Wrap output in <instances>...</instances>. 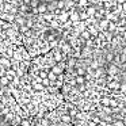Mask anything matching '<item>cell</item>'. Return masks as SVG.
<instances>
[{"label":"cell","instance_id":"obj_1","mask_svg":"<svg viewBox=\"0 0 126 126\" xmlns=\"http://www.w3.org/2000/svg\"><path fill=\"white\" fill-rule=\"evenodd\" d=\"M37 11H38L39 14H45V12L47 11V6H46V4H38V7H37Z\"/></svg>","mask_w":126,"mask_h":126},{"label":"cell","instance_id":"obj_2","mask_svg":"<svg viewBox=\"0 0 126 126\" xmlns=\"http://www.w3.org/2000/svg\"><path fill=\"white\" fill-rule=\"evenodd\" d=\"M107 73H109V75H111V76H112V75H117V73H118V68H117L115 65H111V66H110V69H109V72H107Z\"/></svg>","mask_w":126,"mask_h":126},{"label":"cell","instance_id":"obj_3","mask_svg":"<svg viewBox=\"0 0 126 126\" xmlns=\"http://www.w3.org/2000/svg\"><path fill=\"white\" fill-rule=\"evenodd\" d=\"M88 14V16H91V15H94L96 12V8L95 7H87V11H85Z\"/></svg>","mask_w":126,"mask_h":126},{"label":"cell","instance_id":"obj_4","mask_svg":"<svg viewBox=\"0 0 126 126\" xmlns=\"http://www.w3.org/2000/svg\"><path fill=\"white\" fill-rule=\"evenodd\" d=\"M84 81H85V79L83 77V75H79V76L76 77V83H77V84H84Z\"/></svg>","mask_w":126,"mask_h":126},{"label":"cell","instance_id":"obj_5","mask_svg":"<svg viewBox=\"0 0 126 126\" xmlns=\"http://www.w3.org/2000/svg\"><path fill=\"white\" fill-rule=\"evenodd\" d=\"M52 72H54V73L56 75H61V72H63V69H61L60 68V66H53V68H52Z\"/></svg>","mask_w":126,"mask_h":126},{"label":"cell","instance_id":"obj_6","mask_svg":"<svg viewBox=\"0 0 126 126\" xmlns=\"http://www.w3.org/2000/svg\"><path fill=\"white\" fill-rule=\"evenodd\" d=\"M56 77H57V75H56L54 72H47V79L49 80H53V81H54Z\"/></svg>","mask_w":126,"mask_h":126},{"label":"cell","instance_id":"obj_7","mask_svg":"<svg viewBox=\"0 0 126 126\" xmlns=\"http://www.w3.org/2000/svg\"><path fill=\"white\" fill-rule=\"evenodd\" d=\"M88 33H90V35H98V30H96L95 27H90L88 29Z\"/></svg>","mask_w":126,"mask_h":126},{"label":"cell","instance_id":"obj_8","mask_svg":"<svg viewBox=\"0 0 126 126\" xmlns=\"http://www.w3.org/2000/svg\"><path fill=\"white\" fill-rule=\"evenodd\" d=\"M8 77H0V84H1V85H7V84H8Z\"/></svg>","mask_w":126,"mask_h":126},{"label":"cell","instance_id":"obj_9","mask_svg":"<svg viewBox=\"0 0 126 126\" xmlns=\"http://www.w3.org/2000/svg\"><path fill=\"white\" fill-rule=\"evenodd\" d=\"M109 87L110 88H119V83H118V81H112V80H111L110 84H109Z\"/></svg>","mask_w":126,"mask_h":126},{"label":"cell","instance_id":"obj_10","mask_svg":"<svg viewBox=\"0 0 126 126\" xmlns=\"http://www.w3.org/2000/svg\"><path fill=\"white\" fill-rule=\"evenodd\" d=\"M0 63H1V65H6L7 68H10V66H11V64L8 63V60H7V58H1V60H0Z\"/></svg>","mask_w":126,"mask_h":126},{"label":"cell","instance_id":"obj_11","mask_svg":"<svg viewBox=\"0 0 126 126\" xmlns=\"http://www.w3.org/2000/svg\"><path fill=\"white\" fill-rule=\"evenodd\" d=\"M107 26H109V20H107V19L100 20V29H106Z\"/></svg>","mask_w":126,"mask_h":126},{"label":"cell","instance_id":"obj_12","mask_svg":"<svg viewBox=\"0 0 126 126\" xmlns=\"http://www.w3.org/2000/svg\"><path fill=\"white\" fill-rule=\"evenodd\" d=\"M87 18H88V14H87V12H81V14H79V19L85 20Z\"/></svg>","mask_w":126,"mask_h":126},{"label":"cell","instance_id":"obj_13","mask_svg":"<svg viewBox=\"0 0 126 126\" xmlns=\"http://www.w3.org/2000/svg\"><path fill=\"white\" fill-rule=\"evenodd\" d=\"M34 88H35V90H42V88H44V84H42V83H34Z\"/></svg>","mask_w":126,"mask_h":126},{"label":"cell","instance_id":"obj_14","mask_svg":"<svg viewBox=\"0 0 126 126\" xmlns=\"http://www.w3.org/2000/svg\"><path fill=\"white\" fill-rule=\"evenodd\" d=\"M38 76L41 77V79H45V77H47V72L41 71V72H38Z\"/></svg>","mask_w":126,"mask_h":126},{"label":"cell","instance_id":"obj_15","mask_svg":"<svg viewBox=\"0 0 126 126\" xmlns=\"http://www.w3.org/2000/svg\"><path fill=\"white\" fill-rule=\"evenodd\" d=\"M30 7H33V8H37L38 7V0H33L30 3Z\"/></svg>","mask_w":126,"mask_h":126},{"label":"cell","instance_id":"obj_16","mask_svg":"<svg viewBox=\"0 0 126 126\" xmlns=\"http://www.w3.org/2000/svg\"><path fill=\"white\" fill-rule=\"evenodd\" d=\"M77 19H79V14H77V12H75V14L71 15V20H77Z\"/></svg>","mask_w":126,"mask_h":126},{"label":"cell","instance_id":"obj_17","mask_svg":"<svg viewBox=\"0 0 126 126\" xmlns=\"http://www.w3.org/2000/svg\"><path fill=\"white\" fill-rule=\"evenodd\" d=\"M63 121L64 122H71V115H63Z\"/></svg>","mask_w":126,"mask_h":126},{"label":"cell","instance_id":"obj_18","mask_svg":"<svg viewBox=\"0 0 126 126\" xmlns=\"http://www.w3.org/2000/svg\"><path fill=\"white\" fill-rule=\"evenodd\" d=\"M81 37H83V38H85V39H88V38H90V33H88V31H83Z\"/></svg>","mask_w":126,"mask_h":126},{"label":"cell","instance_id":"obj_19","mask_svg":"<svg viewBox=\"0 0 126 126\" xmlns=\"http://www.w3.org/2000/svg\"><path fill=\"white\" fill-rule=\"evenodd\" d=\"M57 8H64V0H58V3H57Z\"/></svg>","mask_w":126,"mask_h":126},{"label":"cell","instance_id":"obj_20","mask_svg":"<svg viewBox=\"0 0 126 126\" xmlns=\"http://www.w3.org/2000/svg\"><path fill=\"white\" fill-rule=\"evenodd\" d=\"M112 58H114V54H111V53H109V54L106 56V60L107 61H112Z\"/></svg>","mask_w":126,"mask_h":126},{"label":"cell","instance_id":"obj_21","mask_svg":"<svg viewBox=\"0 0 126 126\" xmlns=\"http://www.w3.org/2000/svg\"><path fill=\"white\" fill-rule=\"evenodd\" d=\"M66 18H68V14H63V15L60 16V19L63 20V22H65V20H66Z\"/></svg>","mask_w":126,"mask_h":126},{"label":"cell","instance_id":"obj_22","mask_svg":"<svg viewBox=\"0 0 126 126\" xmlns=\"http://www.w3.org/2000/svg\"><path fill=\"white\" fill-rule=\"evenodd\" d=\"M20 125H23V126H27V125H30V122H29V121H20Z\"/></svg>","mask_w":126,"mask_h":126},{"label":"cell","instance_id":"obj_23","mask_svg":"<svg viewBox=\"0 0 126 126\" xmlns=\"http://www.w3.org/2000/svg\"><path fill=\"white\" fill-rule=\"evenodd\" d=\"M77 73H79V75H84L85 72H84V69H83V68H79V71H77Z\"/></svg>","mask_w":126,"mask_h":126},{"label":"cell","instance_id":"obj_24","mask_svg":"<svg viewBox=\"0 0 126 126\" xmlns=\"http://www.w3.org/2000/svg\"><path fill=\"white\" fill-rule=\"evenodd\" d=\"M122 10H123V11L126 12V0H125V1H123V3H122Z\"/></svg>","mask_w":126,"mask_h":126},{"label":"cell","instance_id":"obj_25","mask_svg":"<svg viewBox=\"0 0 126 126\" xmlns=\"http://www.w3.org/2000/svg\"><path fill=\"white\" fill-rule=\"evenodd\" d=\"M79 3L81 4V6H84V4H87V0H79Z\"/></svg>","mask_w":126,"mask_h":126},{"label":"cell","instance_id":"obj_26","mask_svg":"<svg viewBox=\"0 0 126 126\" xmlns=\"http://www.w3.org/2000/svg\"><path fill=\"white\" fill-rule=\"evenodd\" d=\"M119 87H121V90H122V91H126V84H122V85L119 84Z\"/></svg>","mask_w":126,"mask_h":126},{"label":"cell","instance_id":"obj_27","mask_svg":"<svg viewBox=\"0 0 126 126\" xmlns=\"http://www.w3.org/2000/svg\"><path fill=\"white\" fill-rule=\"evenodd\" d=\"M123 123H125L123 121H117V122H115V125H123Z\"/></svg>","mask_w":126,"mask_h":126},{"label":"cell","instance_id":"obj_28","mask_svg":"<svg viewBox=\"0 0 126 126\" xmlns=\"http://www.w3.org/2000/svg\"><path fill=\"white\" fill-rule=\"evenodd\" d=\"M117 1H118V3H119V4H122L123 1H125V0H117Z\"/></svg>","mask_w":126,"mask_h":126},{"label":"cell","instance_id":"obj_29","mask_svg":"<svg viewBox=\"0 0 126 126\" xmlns=\"http://www.w3.org/2000/svg\"><path fill=\"white\" fill-rule=\"evenodd\" d=\"M123 54H126V46L123 47Z\"/></svg>","mask_w":126,"mask_h":126},{"label":"cell","instance_id":"obj_30","mask_svg":"<svg viewBox=\"0 0 126 126\" xmlns=\"http://www.w3.org/2000/svg\"><path fill=\"white\" fill-rule=\"evenodd\" d=\"M47 3H52V1H54V0H46Z\"/></svg>","mask_w":126,"mask_h":126},{"label":"cell","instance_id":"obj_31","mask_svg":"<svg viewBox=\"0 0 126 126\" xmlns=\"http://www.w3.org/2000/svg\"><path fill=\"white\" fill-rule=\"evenodd\" d=\"M72 1H73V3H75V1H79V0H72Z\"/></svg>","mask_w":126,"mask_h":126},{"label":"cell","instance_id":"obj_32","mask_svg":"<svg viewBox=\"0 0 126 126\" xmlns=\"http://www.w3.org/2000/svg\"><path fill=\"white\" fill-rule=\"evenodd\" d=\"M0 35H1V33H0Z\"/></svg>","mask_w":126,"mask_h":126},{"label":"cell","instance_id":"obj_33","mask_svg":"<svg viewBox=\"0 0 126 126\" xmlns=\"http://www.w3.org/2000/svg\"><path fill=\"white\" fill-rule=\"evenodd\" d=\"M57 1H58V0H57Z\"/></svg>","mask_w":126,"mask_h":126}]
</instances>
